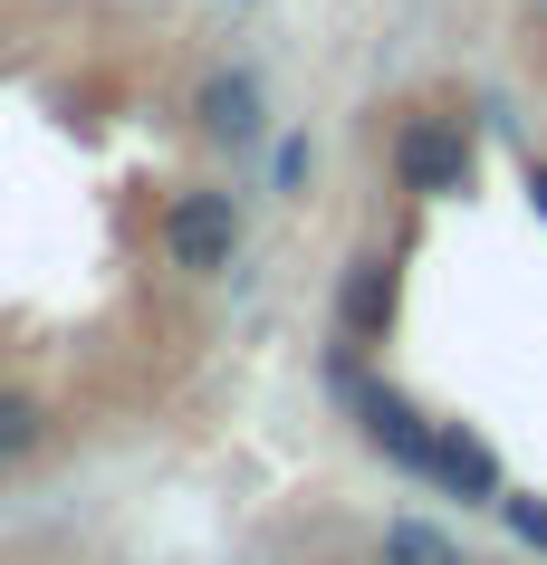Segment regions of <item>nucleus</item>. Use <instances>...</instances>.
<instances>
[{"label":"nucleus","mask_w":547,"mask_h":565,"mask_svg":"<svg viewBox=\"0 0 547 565\" xmlns=\"http://www.w3.org/2000/svg\"><path fill=\"white\" fill-rule=\"evenodd\" d=\"M518 192H528V211L547 221V163H538V153H528V173H518Z\"/></svg>","instance_id":"9b49d317"},{"label":"nucleus","mask_w":547,"mask_h":565,"mask_svg":"<svg viewBox=\"0 0 547 565\" xmlns=\"http://www.w3.org/2000/svg\"><path fill=\"white\" fill-rule=\"evenodd\" d=\"M499 518H509L518 546H538V556H547V499H518V489H499Z\"/></svg>","instance_id":"9d476101"},{"label":"nucleus","mask_w":547,"mask_h":565,"mask_svg":"<svg viewBox=\"0 0 547 565\" xmlns=\"http://www.w3.org/2000/svg\"><path fill=\"white\" fill-rule=\"evenodd\" d=\"M432 489H452L461 508H499L509 470H499V450H490L471 422H432Z\"/></svg>","instance_id":"39448f33"},{"label":"nucleus","mask_w":547,"mask_h":565,"mask_svg":"<svg viewBox=\"0 0 547 565\" xmlns=\"http://www.w3.org/2000/svg\"><path fill=\"white\" fill-rule=\"evenodd\" d=\"M39 441H49V413H39L20 384H0V460H30Z\"/></svg>","instance_id":"6e6552de"},{"label":"nucleus","mask_w":547,"mask_h":565,"mask_svg":"<svg viewBox=\"0 0 547 565\" xmlns=\"http://www.w3.org/2000/svg\"><path fill=\"white\" fill-rule=\"evenodd\" d=\"M375 565H461V536H442L432 518H385Z\"/></svg>","instance_id":"0eeeda50"},{"label":"nucleus","mask_w":547,"mask_h":565,"mask_svg":"<svg viewBox=\"0 0 547 565\" xmlns=\"http://www.w3.org/2000/svg\"><path fill=\"white\" fill-rule=\"evenodd\" d=\"M385 163H395V192H413V202H461L481 182V125L452 116V106H413L395 125Z\"/></svg>","instance_id":"f257e3e1"},{"label":"nucleus","mask_w":547,"mask_h":565,"mask_svg":"<svg viewBox=\"0 0 547 565\" xmlns=\"http://www.w3.org/2000/svg\"><path fill=\"white\" fill-rule=\"evenodd\" d=\"M192 125H202L212 145H260V135H270V96H260L250 67H212L202 96H192Z\"/></svg>","instance_id":"423d86ee"},{"label":"nucleus","mask_w":547,"mask_h":565,"mask_svg":"<svg viewBox=\"0 0 547 565\" xmlns=\"http://www.w3.org/2000/svg\"><path fill=\"white\" fill-rule=\"evenodd\" d=\"M346 384V403H356V431L385 460H395L403 479H432V413L413 403V393H395V384H356V374H336Z\"/></svg>","instance_id":"20e7f679"},{"label":"nucleus","mask_w":547,"mask_h":565,"mask_svg":"<svg viewBox=\"0 0 547 565\" xmlns=\"http://www.w3.org/2000/svg\"><path fill=\"white\" fill-rule=\"evenodd\" d=\"M164 259L182 278H221V268L241 259V202L221 182H182L173 202H164Z\"/></svg>","instance_id":"f03ea898"},{"label":"nucleus","mask_w":547,"mask_h":565,"mask_svg":"<svg viewBox=\"0 0 547 565\" xmlns=\"http://www.w3.org/2000/svg\"><path fill=\"white\" fill-rule=\"evenodd\" d=\"M403 317V259L395 249H356L346 278H336V335H346V355H375Z\"/></svg>","instance_id":"7ed1b4c3"},{"label":"nucleus","mask_w":547,"mask_h":565,"mask_svg":"<svg viewBox=\"0 0 547 565\" xmlns=\"http://www.w3.org/2000/svg\"><path fill=\"white\" fill-rule=\"evenodd\" d=\"M307 173H317V145H307V135H278V145H270V192H288V202H298Z\"/></svg>","instance_id":"1a4fd4ad"},{"label":"nucleus","mask_w":547,"mask_h":565,"mask_svg":"<svg viewBox=\"0 0 547 565\" xmlns=\"http://www.w3.org/2000/svg\"><path fill=\"white\" fill-rule=\"evenodd\" d=\"M538 10H547V0H538Z\"/></svg>","instance_id":"f8f14e48"}]
</instances>
